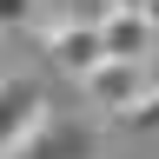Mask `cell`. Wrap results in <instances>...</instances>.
<instances>
[{"label": "cell", "mask_w": 159, "mask_h": 159, "mask_svg": "<svg viewBox=\"0 0 159 159\" xmlns=\"http://www.w3.org/2000/svg\"><path fill=\"white\" fill-rule=\"evenodd\" d=\"M159 80V66L152 60H99V66H86L80 73V86H86V99H93V113H126L139 93H146Z\"/></svg>", "instance_id": "1"}, {"label": "cell", "mask_w": 159, "mask_h": 159, "mask_svg": "<svg viewBox=\"0 0 159 159\" xmlns=\"http://www.w3.org/2000/svg\"><path fill=\"white\" fill-rule=\"evenodd\" d=\"M40 119H47V93H40V80L0 73V159H7L20 139L40 126Z\"/></svg>", "instance_id": "2"}, {"label": "cell", "mask_w": 159, "mask_h": 159, "mask_svg": "<svg viewBox=\"0 0 159 159\" xmlns=\"http://www.w3.org/2000/svg\"><path fill=\"white\" fill-rule=\"evenodd\" d=\"M40 40H47V53H53V66L60 73H86V66H99V60H106V53H99V27H93V20H47V27H40Z\"/></svg>", "instance_id": "3"}, {"label": "cell", "mask_w": 159, "mask_h": 159, "mask_svg": "<svg viewBox=\"0 0 159 159\" xmlns=\"http://www.w3.org/2000/svg\"><path fill=\"white\" fill-rule=\"evenodd\" d=\"M93 27H99V53H106V60H159L152 53V20H146V7H106Z\"/></svg>", "instance_id": "4"}, {"label": "cell", "mask_w": 159, "mask_h": 159, "mask_svg": "<svg viewBox=\"0 0 159 159\" xmlns=\"http://www.w3.org/2000/svg\"><path fill=\"white\" fill-rule=\"evenodd\" d=\"M7 159H93V133L73 126V119H60V113L47 106V119H40Z\"/></svg>", "instance_id": "5"}, {"label": "cell", "mask_w": 159, "mask_h": 159, "mask_svg": "<svg viewBox=\"0 0 159 159\" xmlns=\"http://www.w3.org/2000/svg\"><path fill=\"white\" fill-rule=\"evenodd\" d=\"M119 119H126V126H133L139 139H152V146H159V80H152V86L139 93V99H133V106L119 113Z\"/></svg>", "instance_id": "6"}, {"label": "cell", "mask_w": 159, "mask_h": 159, "mask_svg": "<svg viewBox=\"0 0 159 159\" xmlns=\"http://www.w3.org/2000/svg\"><path fill=\"white\" fill-rule=\"evenodd\" d=\"M106 7H146V0H106Z\"/></svg>", "instance_id": "7"}]
</instances>
